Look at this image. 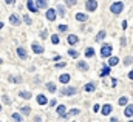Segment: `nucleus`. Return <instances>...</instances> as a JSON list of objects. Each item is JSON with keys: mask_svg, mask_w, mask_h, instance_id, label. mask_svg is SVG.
<instances>
[{"mask_svg": "<svg viewBox=\"0 0 133 122\" xmlns=\"http://www.w3.org/2000/svg\"><path fill=\"white\" fill-rule=\"evenodd\" d=\"M124 9V3L122 2H114L112 6H110V11H112V14H121Z\"/></svg>", "mask_w": 133, "mask_h": 122, "instance_id": "1", "label": "nucleus"}, {"mask_svg": "<svg viewBox=\"0 0 133 122\" xmlns=\"http://www.w3.org/2000/svg\"><path fill=\"white\" fill-rule=\"evenodd\" d=\"M79 114V110L77 108H74V110H71V111H68V116H77Z\"/></svg>", "mask_w": 133, "mask_h": 122, "instance_id": "34", "label": "nucleus"}, {"mask_svg": "<svg viewBox=\"0 0 133 122\" xmlns=\"http://www.w3.org/2000/svg\"><path fill=\"white\" fill-rule=\"evenodd\" d=\"M77 93V88H74V87H65L62 91H60V94L62 96H74Z\"/></svg>", "mask_w": 133, "mask_h": 122, "instance_id": "3", "label": "nucleus"}, {"mask_svg": "<svg viewBox=\"0 0 133 122\" xmlns=\"http://www.w3.org/2000/svg\"><path fill=\"white\" fill-rule=\"evenodd\" d=\"M19 96L22 97V99H28V101H30L31 99V97H33V93L31 91H19Z\"/></svg>", "mask_w": 133, "mask_h": 122, "instance_id": "12", "label": "nucleus"}, {"mask_svg": "<svg viewBox=\"0 0 133 122\" xmlns=\"http://www.w3.org/2000/svg\"><path fill=\"white\" fill-rule=\"evenodd\" d=\"M67 42L70 43L71 46H74V45H77V43H79V37H77V36H74V34H70V36L67 37Z\"/></svg>", "mask_w": 133, "mask_h": 122, "instance_id": "6", "label": "nucleus"}, {"mask_svg": "<svg viewBox=\"0 0 133 122\" xmlns=\"http://www.w3.org/2000/svg\"><path fill=\"white\" fill-rule=\"evenodd\" d=\"M51 43H53V45L59 43V36H57V34H53V36H51Z\"/></svg>", "mask_w": 133, "mask_h": 122, "instance_id": "29", "label": "nucleus"}, {"mask_svg": "<svg viewBox=\"0 0 133 122\" xmlns=\"http://www.w3.org/2000/svg\"><path fill=\"white\" fill-rule=\"evenodd\" d=\"M2 28H3V23H2V22H0V30H2Z\"/></svg>", "mask_w": 133, "mask_h": 122, "instance_id": "47", "label": "nucleus"}, {"mask_svg": "<svg viewBox=\"0 0 133 122\" xmlns=\"http://www.w3.org/2000/svg\"><path fill=\"white\" fill-rule=\"evenodd\" d=\"M112 110H113V107L110 105V104H105V105L101 108V113H102V116H108L110 113H112Z\"/></svg>", "mask_w": 133, "mask_h": 122, "instance_id": "7", "label": "nucleus"}, {"mask_svg": "<svg viewBox=\"0 0 133 122\" xmlns=\"http://www.w3.org/2000/svg\"><path fill=\"white\" fill-rule=\"evenodd\" d=\"M57 30H59L60 33H65V31H67V26H65V25H59V28H57Z\"/></svg>", "mask_w": 133, "mask_h": 122, "instance_id": "38", "label": "nucleus"}, {"mask_svg": "<svg viewBox=\"0 0 133 122\" xmlns=\"http://www.w3.org/2000/svg\"><path fill=\"white\" fill-rule=\"evenodd\" d=\"M85 8H87V11L93 13V11H96V8H97V2L96 0H87L85 2Z\"/></svg>", "mask_w": 133, "mask_h": 122, "instance_id": "5", "label": "nucleus"}, {"mask_svg": "<svg viewBox=\"0 0 133 122\" xmlns=\"http://www.w3.org/2000/svg\"><path fill=\"white\" fill-rule=\"evenodd\" d=\"M45 17H47L50 22H53V20L57 19V11H56L54 8H48V9H47V14H45Z\"/></svg>", "mask_w": 133, "mask_h": 122, "instance_id": "4", "label": "nucleus"}, {"mask_svg": "<svg viewBox=\"0 0 133 122\" xmlns=\"http://www.w3.org/2000/svg\"><path fill=\"white\" fill-rule=\"evenodd\" d=\"M9 22H11V25L17 26V25L20 23V19L17 17V14H11V16H9Z\"/></svg>", "mask_w": 133, "mask_h": 122, "instance_id": "13", "label": "nucleus"}, {"mask_svg": "<svg viewBox=\"0 0 133 122\" xmlns=\"http://www.w3.org/2000/svg\"><path fill=\"white\" fill-rule=\"evenodd\" d=\"M36 5H37V8H47L48 6V3H47V0H36Z\"/></svg>", "mask_w": 133, "mask_h": 122, "instance_id": "21", "label": "nucleus"}, {"mask_svg": "<svg viewBox=\"0 0 133 122\" xmlns=\"http://www.w3.org/2000/svg\"><path fill=\"white\" fill-rule=\"evenodd\" d=\"M20 111L23 113V114H30V111H31V108L25 105V107H22V108H20Z\"/></svg>", "mask_w": 133, "mask_h": 122, "instance_id": "32", "label": "nucleus"}, {"mask_svg": "<svg viewBox=\"0 0 133 122\" xmlns=\"http://www.w3.org/2000/svg\"><path fill=\"white\" fill-rule=\"evenodd\" d=\"M76 20L80 22V23H84V22L88 20V16H87L85 13H77V14H76Z\"/></svg>", "mask_w": 133, "mask_h": 122, "instance_id": "10", "label": "nucleus"}, {"mask_svg": "<svg viewBox=\"0 0 133 122\" xmlns=\"http://www.w3.org/2000/svg\"><path fill=\"white\" fill-rule=\"evenodd\" d=\"M2 63H3V60H2V59H0V65H2Z\"/></svg>", "mask_w": 133, "mask_h": 122, "instance_id": "48", "label": "nucleus"}, {"mask_svg": "<svg viewBox=\"0 0 133 122\" xmlns=\"http://www.w3.org/2000/svg\"><path fill=\"white\" fill-rule=\"evenodd\" d=\"M112 51H113V48H112V45H110V43L102 45V48H101V56H102V59H104V57H110V56H112Z\"/></svg>", "mask_w": 133, "mask_h": 122, "instance_id": "2", "label": "nucleus"}, {"mask_svg": "<svg viewBox=\"0 0 133 122\" xmlns=\"http://www.w3.org/2000/svg\"><path fill=\"white\" fill-rule=\"evenodd\" d=\"M129 79H130V80H133V70H132V71L129 73Z\"/></svg>", "mask_w": 133, "mask_h": 122, "instance_id": "46", "label": "nucleus"}, {"mask_svg": "<svg viewBox=\"0 0 133 122\" xmlns=\"http://www.w3.org/2000/svg\"><path fill=\"white\" fill-rule=\"evenodd\" d=\"M57 13H59L60 17H65V8H63V5H57Z\"/></svg>", "mask_w": 133, "mask_h": 122, "instance_id": "23", "label": "nucleus"}, {"mask_svg": "<svg viewBox=\"0 0 133 122\" xmlns=\"http://www.w3.org/2000/svg\"><path fill=\"white\" fill-rule=\"evenodd\" d=\"M67 5L68 6H74V5H76V0H67Z\"/></svg>", "mask_w": 133, "mask_h": 122, "instance_id": "39", "label": "nucleus"}, {"mask_svg": "<svg viewBox=\"0 0 133 122\" xmlns=\"http://www.w3.org/2000/svg\"><path fill=\"white\" fill-rule=\"evenodd\" d=\"M65 111H67V107L65 105H59V107H57V114H59V116L65 114Z\"/></svg>", "mask_w": 133, "mask_h": 122, "instance_id": "25", "label": "nucleus"}, {"mask_svg": "<svg viewBox=\"0 0 133 122\" xmlns=\"http://www.w3.org/2000/svg\"><path fill=\"white\" fill-rule=\"evenodd\" d=\"M93 110H95V111H99V110H101V107H99V105H97V104H96V105L93 107Z\"/></svg>", "mask_w": 133, "mask_h": 122, "instance_id": "45", "label": "nucleus"}, {"mask_svg": "<svg viewBox=\"0 0 133 122\" xmlns=\"http://www.w3.org/2000/svg\"><path fill=\"white\" fill-rule=\"evenodd\" d=\"M54 67L60 70V68H63V67H67V63H63V62H59V63H56V65H54Z\"/></svg>", "mask_w": 133, "mask_h": 122, "instance_id": "37", "label": "nucleus"}, {"mask_svg": "<svg viewBox=\"0 0 133 122\" xmlns=\"http://www.w3.org/2000/svg\"><path fill=\"white\" fill-rule=\"evenodd\" d=\"M116 84H118V80H116V79H112V82H110V85H112V87H116Z\"/></svg>", "mask_w": 133, "mask_h": 122, "instance_id": "41", "label": "nucleus"}, {"mask_svg": "<svg viewBox=\"0 0 133 122\" xmlns=\"http://www.w3.org/2000/svg\"><path fill=\"white\" fill-rule=\"evenodd\" d=\"M9 82H13V84H20L22 79H20L19 76H17V77H16V76H11V77H9Z\"/></svg>", "mask_w": 133, "mask_h": 122, "instance_id": "28", "label": "nucleus"}, {"mask_svg": "<svg viewBox=\"0 0 133 122\" xmlns=\"http://www.w3.org/2000/svg\"><path fill=\"white\" fill-rule=\"evenodd\" d=\"M95 56V50L93 48H87L85 50V57H88V59H90V57H93Z\"/></svg>", "mask_w": 133, "mask_h": 122, "instance_id": "24", "label": "nucleus"}, {"mask_svg": "<svg viewBox=\"0 0 133 122\" xmlns=\"http://www.w3.org/2000/svg\"><path fill=\"white\" fill-rule=\"evenodd\" d=\"M11 118H13V121H22V116L19 114V113H13V114H11Z\"/></svg>", "mask_w": 133, "mask_h": 122, "instance_id": "31", "label": "nucleus"}, {"mask_svg": "<svg viewBox=\"0 0 133 122\" xmlns=\"http://www.w3.org/2000/svg\"><path fill=\"white\" fill-rule=\"evenodd\" d=\"M56 104H57V101H56V99H53V101H51V102H50V105H51V107H54V105H56Z\"/></svg>", "mask_w": 133, "mask_h": 122, "instance_id": "44", "label": "nucleus"}, {"mask_svg": "<svg viewBox=\"0 0 133 122\" xmlns=\"http://www.w3.org/2000/svg\"><path fill=\"white\" fill-rule=\"evenodd\" d=\"M95 90H96V84H93V82L87 84V85L84 87V91H85V93H93Z\"/></svg>", "mask_w": 133, "mask_h": 122, "instance_id": "11", "label": "nucleus"}, {"mask_svg": "<svg viewBox=\"0 0 133 122\" xmlns=\"http://www.w3.org/2000/svg\"><path fill=\"white\" fill-rule=\"evenodd\" d=\"M2 99H3V102L6 104V105H11V97H9V96H5V94H3Z\"/></svg>", "mask_w": 133, "mask_h": 122, "instance_id": "33", "label": "nucleus"}, {"mask_svg": "<svg viewBox=\"0 0 133 122\" xmlns=\"http://www.w3.org/2000/svg\"><path fill=\"white\" fill-rule=\"evenodd\" d=\"M5 2H6V5H14L16 0H5Z\"/></svg>", "mask_w": 133, "mask_h": 122, "instance_id": "42", "label": "nucleus"}, {"mask_svg": "<svg viewBox=\"0 0 133 122\" xmlns=\"http://www.w3.org/2000/svg\"><path fill=\"white\" fill-rule=\"evenodd\" d=\"M124 63H125V65H130V63H133V57H125V59H124Z\"/></svg>", "mask_w": 133, "mask_h": 122, "instance_id": "36", "label": "nucleus"}, {"mask_svg": "<svg viewBox=\"0 0 133 122\" xmlns=\"http://www.w3.org/2000/svg\"><path fill=\"white\" fill-rule=\"evenodd\" d=\"M104 37H105V31H99V34H97V36H96V42H101V40L104 39Z\"/></svg>", "mask_w": 133, "mask_h": 122, "instance_id": "27", "label": "nucleus"}, {"mask_svg": "<svg viewBox=\"0 0 133 122\" xmlns=\"http://www.w3.org/2000/svg\"><path fill=\"white\" fill-rule=\"evenodd\" d=\"M47 36H48V33H47V30H43L42 33H40V37H42V39H45Z\"/></svg>", "mask_w": 133, "mask_h": 122, "instance_id": "40", "label": "nucleus"}, {"mask_svg": "<svg viewBox=\"0 0 133 122\" xmlns=\"http://www.w3.org/2000/svg\"><path fill=\"white\" fill-rule=\"evenodd\" d=\"M31 48H33V51H34L36 54H42V53H43V46L39 45V43H33Z\"/></svg>", "mask_w": 133, "mask_h": 122, "instance_id": "8", "label": "nucleus"}, {"mask_svg": "<svg viewBox=\"0 0 133 122\" xmlns=\"http://www.w3.org/2000/svg\"><path fill=\"white\" fill-rule=\"evenodd\" d=\"M47 97H45L43 94H39L37 96V104H39V105H47Z\"/></svg>", "mask_w": 133, "mask_h": 122, "instance_id": "18", "label": "nucleus"}, {"mask_svg": "<svg viewBox=\"0 0 133 122\" xmlns=\"http://www.w3.org/2000/svg\"><path fill=\"white\" fill-rule=\"evenodd\" d=\"M26 8L28 9H30L31 11V13H37V5H34V2H33V0H28V2H26Z\"/></svg>", "mask_w": 133, "mask_h": 122, "instance_id": "9", "label": "nucleus"}, {"mask_svg": "<svg viewBox=\"0 0 133 122\" xmlns=\"http://www.w3.org/2000/svg\"><path fill=\"white\" fill-rule=\"evenodd\" d=\"M125 42H127V40H125V37H122V39H121V45H122V46H125Z\"/></svg>", "mask_w": 133, "mask_h": 122, "instance_id": "43", "label": "nucleus"}, {"mask_svg": "<svg viewBox=\"0 0 133 122\" xmlns=\"http://www.w3.org/2000/svg\"><path fill=\"white\" fill-rule=\"evenodd\" d=\"M127 102H129V99H127L125 96H122V97H121V99L118 101V104H119L121 107H125V105H127Z\"/></svg>", "mask_w": 133, "mask_h": 122, "instance_id": "26", "label": "nucleus"}, {"mask_svg": "<svg viewBox=\"0 0 133 122\" xmlns=\"http://www.w3.org/2000/svg\"><path fill=\"white\" fill-rule=\"evenodd\" d=\"M47 90H48L50 93H54V91H57V87H56L54 82H48V84H47Z\"/></svg>", "mask_w": 133, "mask_h": 122, "instance_id": "19", "label": "nucleus"}, {"mask_svg": "<svg viewBox=\"0 0 133 122\" xmlns=\"http://www.w3.org/2000/svg\"><path fill=\"white\" fill-rule=\"evenodd\" d=\"M59 80L62 84H68V82H70V74H62V76L59 77Z\"/></svg>", "mask_w": 133, "mask_h": 122, "instance_id": "22", "label": "nucleus"}, {"mask_svg": "<svg viewBox=\"0 0 133 122\" xmlns=\"http://www.w3.org/2000/svg\"><path fill=\"white\" fill-rule=\"evenodd\" d=\"M124 114L127 116V118H132V116H133V104H132V105H129V107H125Z\"/></svg>", "mask_w": 133, "mask_h": 122, "instance_id": "17", "label": "nucleus"}, {"mask_svg": "<svg viewBox=\"0 0 133 122\" xmlns=\"http://www.w3.org/2000/svg\"><path fill=\"white\" fill-rule=\"evenodd\" d=\"M17 56H19L22 60H25L26 57H28V56H26V51H25L23 48H17Z\"/></svg>", "mask_w": 133, "mask_h": 122, "instance_id": "16", "label": "nucleus"}, {"mask_svg": "<svg viewBox=\"0 0 133 122\" xmlns=\"http://www.w3.org/2000/svg\"><path fill=\"white\" fill-rule=\"evenodd\" d=\"M0 111H2V105H0Z\"/></svg>", "mask_w": 133, "mask_h": 122, "instance_id": "49", "label": "nucleus"}, {"mask_svg": "<svg viewBox=\"0 0 133 122\" xmlns=\"http://www.w3.org/2000/svg\"><path fill=\"white\" fill-rule=\"evenodd\" d=\"M68 54H70V57H73V59H76V57L79 56V53L76 50H70V51H68Z\"/></svg>", "mask_w": 133, "mask_h": 122, "instance_id": "30", "label": "nucleus"}, {"mask_svg": "<svg viewBox=\"0 0 133 122\" xmlns=\"http://www.w3.org/2000/svg\"><path fill=\"white\" fill-rule=\"evenodd\" d=\"M118 63H119L118 57H112V56H110V59H108V65H110V67H116Z\"/></svg>", "mask_w": 133, "mask_h": 122, "instance_id": "20", "label": "nucleus"}, {"mask_svg": "<svg viewBox=\"0 0 133 122\" xmlns=\"http://www.w3.org/2000/svg\"><path fill=\"white\" fill-rule=\"evenodd\" d=\"M23 20H25L26 25H31V23H33V20L30 19V16H23Z\"/></svg>", "mask_w": 133, "mask_h": 122, "instance_id": "35", "label": "nucleus"}, {"mask_svg": "<svg viewBox=\"0 0 133 122\" xmlns=\"http://www.w3.org/2000/svg\"><path fill=\"white\" fill-rule=\"evenodd\" d=\"M77 68L80 70V71H88V63L84 62V60H80V62L77 63Z\"/></svg>", "mask_w": 133, "mask_h": 122, "instance_id": "15", "label": "nucleus"}, {"mask_svg": "<svg viewBox=\"0 0 133 122\" xmlns=\"http://www.w3.org/2000/svg\"><path fill=\"white\" fill-rule=\"evenodd\" d=\"M110 74V65H104V68L101 70V77H107Z\"/></svg>", "mask_w": 133, "mask_h": 122, "instance_id": "14", "label": "nucleus"}]
</instances>
